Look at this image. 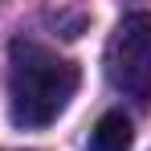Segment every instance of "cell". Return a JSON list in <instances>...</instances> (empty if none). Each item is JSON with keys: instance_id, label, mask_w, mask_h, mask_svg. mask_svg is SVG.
I'll return each instance as SVG.
<instances>
[{"instance_id": "cell-2", "label": "cell", "mask_w": 151, "mask_h": 151, "mask_svg": "<svg viewBox=\"0 0 151 151\" xmlns=\"http://www.w3.org/2000/svg\"><path fill=\"white\" fill-rule=\"evenodd\" d=\"M106 82L135 106H151V12H123L106 41Z\"/></svg>"}, {"instance_id": "cell-1", "label": "cell", "mask_w": 151, "mask_h": 151, "mask_svg": "<svg viewBox=\"0 0 151 151\" xmlns=\"http://www.w3.org/2000/svg\"><path fill=\"white\" fill-rule=\"evenodd\" d=\"M78 70L70 57H57L53 49L17 37L8 45V119L21 131H41L57 123V114L78 94Z\"/></svg>"}, {"instance_id": "cell-3", "label": "cell", "mask_w": 151, "mask_h": 151, "mask_svg": "<svg viewBox=\"0 0 151 151\" xmlns=\"http://www.w3.org/2000/svg\"><path fill=\"white\" fill-rule=\"evenodd\" d=\"M135 143V131H131V119H127L123 110H106L94 131H90V143L86 151H131Z\"/></svg>"}]
</instances>
